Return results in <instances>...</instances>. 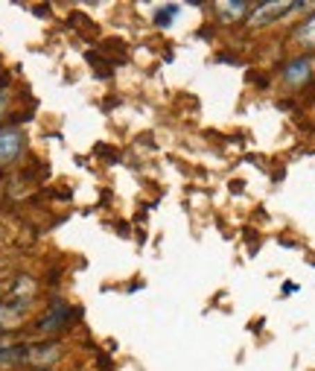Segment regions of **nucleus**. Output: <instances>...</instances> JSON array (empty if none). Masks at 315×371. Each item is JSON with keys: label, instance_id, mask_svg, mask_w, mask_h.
<instances>
[{"label": "nucleus", "instance_id": "f257e3e1", "mask_svg": "<svg viewBox=\"0 0 315 371\" xmlns=\"http://www.w3.org/2000/svg\"><path fill=\"white\" fill-rule=\"evenodd\" d=\"M21 149H24L21 132H15V129H3V132H0V164L15 161L21 155Z\"/></svg>", "mask_w": 315, "mask_h": 371}, {"label": "nucleus", "instance_id": "f03ea898", "mask_svg": "<svg viewBox=\"0 0 315 371\" xmlns=\"http://www.w3.org/2000/svg\"><path fill=\"white\" fill-rule=\"evenodd\" d=\"M289 9H295V3H263V6H257L254 15H251V26L271 24V21L280 18L283 12H289Z\"/></svg>", "mask_w": 315, "mask_h": 371}, {"label": "nucleus", "instance_id": "7ed1b4c3", "mask_svg": "<svg viewBox=\"0 0 315 371\" xmlns=\"http://www.w3.org/2000/svg\"><path fill=\"white\" fill-rule=\"evenodd\" d=\"M309 74H312V62L309 59H298V62H292L289 67H286L283 76H286V82H289V85H300Z\"/></svg>", "mask_w": 315, "mask_h": 371}, {"label": "nucleus", "instance_id": "20e7f679", "mask_svg": "<svg viewBox=\"0 0 315 371\" xmlns=\"http://www.w3.org/2000/svg\"><path fill=\"white\" fill-rule=\"evenodd\" d=\"M295 41L298 44H304V47H315V15L295 30Z\"/></svg>", "mask_w": 315, "mask_h": 371}, {"label": "nucleus", "instance_id": "39448f33", "mask_svg": "<svg viewBox=\"0 0 315 371\" xmlns=\"http://www.w3.org/2000/svg\"><path fill=\"white\" fill-rule=\"evenodd\" d=\"M216 9L222 12V15H225V18H239V15H242V12H246V9H248V6H246V3H219Z\"/></svg>", "mask_w": 315, "mask_h": 371}, {"label": "nucleus", "instance_id": "423d86ee", "mask_svg": "<svg viewBox=\"0 0 315 371\" xmlns=\"http://www.w3.org/2000/svg\"><path fill=\"white\" fill-rule=\"evenodd\" d=\"M173 15H178V6H164V9L155 15V21H158V26H169Z\"/></svg>", "mask_w": 315, "mask_h": 371}, {"label": "nucleus", "instance_id": "0eeeda50", "mask_svg": "<svg viewBox=\"0 0 315 371\" xmlns=\"http://www.w3.org/2000/svg\"><path fill=\"white\" fill-rule=\"evenodd\" d=\"M3 111H6V94L0 91V117H3Z\"/></svg>", "mask_w": 315, "mask_h": 371}]
</instances>
